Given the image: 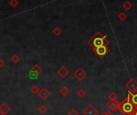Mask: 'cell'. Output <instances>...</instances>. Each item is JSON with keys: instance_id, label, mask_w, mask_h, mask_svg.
<instances>
[{"instance_id": "obj_1", "label": "cell", "mask_w": 137, "mask_h": 115, "mask_svg": "<svg viewBox=\"0 0 137 115\" xmlns=\"http://www.w3.org/2000/svg\"><path fill=\"white\" fill-rule=\"evenodd\" d=\"M119 110L124 115H135L137 111V106L131 102L129 96L123 101L119 104Z\"/></svg>"}, {"instance_id": "obj_2", "label": "cell", "mask_w": 137, "mask_h": 115, "mask_svg": "<svg viewBox=\"0 0 137 115\" xmlns=\"http://www.w3.org/2000/svg\"><path fill=\"white\" fill-rule=\"evenodd\" d=\"M89 44H90L91 47H93V48H96L98 47H100L102 45H105L104 44V40L103 38L98 34V36H94L92 39L89 41Z\"/></svg>"}, {"instance_id": "obj_3", "label": "cell", "mask_w": 137, "mask_h": 115, "mask_svg": "<svg viewBox=\"0 0 137 115\" xmlns=\"http://www.w3.org/2000/svg\"><path fill=\"white\" fill-rule=\"evenodd\" d=\"M94 51L99 58H103L108 53L109 49L107 48V47L106 45H102L100 47H96V48H94Z\"/></svg>"}, {"instance_id": "obj_4", "label": "cell", "mask_w": 137, "mask_h": 115, "mask_svg": "<svg viewBox=\"0 0 137 115\" xmlns=\"http://www.w3.org/2000/svg\"><path fill=\"white\" fill-rule=\"evenodd\" d=\"M82 113L83 115H98V110L94 107L93 105L89 104L87 106L82 110Z\"/></svg>"}, {"instance_id": "obj_5", "label": "cell", "mask_w": 137, "mask_h": 115, "mask_svg": "<svg viewBox=\"0 0 137 115\" xmlns=\"http://www.w3.org/2000/svg\"><path fill=\"white\" fill-rule=\"evenodd\" d=\"M126 87L128 89L130 93H134L137 90V81L134 79H131L128 83L126 85Z\"/></svg>"}, {"instance_id": "obj_6", "label": "cell", "mask_w": 137, "mask_h": 115, "mask_svg": "<svg viewBox=\"0 0 137 115\" xmlns=\"http://www.w3.org/2000/svg\"><path fill=\"white\" fill-rule=\"evenodd\" d=\"M119 104L120 103L118 102L117 100H110L109 102L106 103V105H107V107L109 108L110 109L113 110V111H115V110L119 109Z\"/></svg>"}, {"instance_id": "obj_7", "label": "cell", "mask_w": 137, "mask_h": 115, "mask_svg": "<svg viewBox=\"0 0 137 115\" xmlns=\"http://www.w3.org/2000/svg\"><path fill=\"white\" fill-rule=\"evenodd\" d=\"M74 76H76V78L78 80H82L84 77H86V73L85 72L82 68L78 69L76 72L74 73Z\"/></svg>"}, {"instance_id": "obj_8", "label": "cell", "mask_w": 137, "mask_h": 115, "mask_svg": "<svg viewBox=\"0 0 137 115\" xmlns=\"http://www.w3.org/2000/svg\"><path fill=\"white\" fill-rule=\"evenodd\" d=\"M38 94H39L40 97L42 100H46V99L50 96L49 91L47 89H45V88H43L41 90H40V92H39Z\"/></svg>"}, {"instance_id": "obj_9", "label": "cell", "mask_w": 137, "mask_h": 115, "mask_svg": "<svg viewBox=\"0 0 137 115\" xmlns=\"http://www.w3.org/2000/svg\"><path fill=\"white\" fill-rule=\"evenodd\" d=\"M10 110H11V107L9 106L7 103H3L1 105H0V111H1L4 115L8 113Z\"/></svg>"}, {"instance_id": "obj_10", "label": "cell", "mask_w": 137, "mask_h": 115, "mask_svg": "<svg viewBox=\"0 0 137 115\" xmlns=\"http://www.w3.org/2000/svg\"><path fill=\"white\" fill-rule=\"evenodd\" d=\"M128 96L130 97V100L131 102L133 103L135 105H136L137 106V90L135 91V92L134 93H128Z\"/></svg>"}, {"instance_id": "obj_11", "label": "cell", "mask_w": 137, "mask_h": 115, "mask_svg": "<svg viewBox=\"0 0 137 115\" xmlns=\"http://www.w3.org/2000/svg\"><path fill=\"white\" fill-rule=\"evenodd\" d=\"M69 70L66 69V68H65V67H62L60 70H58L57 71V73L61 76L62 78H65L66 76H67L68 74H69Z\"/></svg>"}, {"instance_id": "obj_12", "label": "cell", "mask_w": 137, "mask_h": 115, "mask_svg": "<svg viewBox=\"0 0 137 115\" xmlns=\"http://www.w3.org/2000/svg\"><path fill=\"white\" fill-rule=\"evenodd\" d=\"M30 71H32V72H33V73H36L37 75H40L42 72H43V70H42V69L40 68V67L38 65V64H35L34 66L32 67V68L31 69V70Z\"/></svg>"}, {"instance_id": "obj_13", "label": "cell", "mask_w": 137, "mask_h": 115, "mask_svg": "<svg viewBox=\"0 0 137 115\" xmlns=\"http://www.w3.org/2000/svg\"><path fill=\"white\" fill-rule=\"evenodd\" d=\"M60 95H62L63 97H66V96H68L69 93V89L67 87L64 86V87H62V88L60 89Z\"/></svg>"}, {"instance_id": "obj_14", "label": "cell", "mask_w": 137, "mask_h": 115, "mask_svg": "<svg viewBox=\"0 0 137 115\" xmlns=\"http://www.w3.org/2000/svg\"><path fill=\"white\" fill-rule=\"evenodd\" d=\"M20 56H19L18 55H16V54L13 55V56L11 57V60L12 63H14V64H17L18 62L20 61Z\"/></svg>"}, {"instance_id": "obj_15", "label": "cell", "mask_w": 137, "mask_h": 115, "mask_svg": "<svg viewBox=\"0 0 137 115\" xmlns=\"http://www.w3.org/2000/svg\"><path fill=\"white\" fill-rule=\"evenodd\" d=\"M30 90H31V92L33 94H37V93H39V92H40V89L37 87L36 85H33Z\"/></svg>"}, {"instance_id": "obj_16", "label": "cell", "mask_w": 137, "mask_h": 115, "mask_svg": "<svg viewBox=\"0 0 137 115\" xmlns=\"http://www.w3.org/2000/svg\"><path fill=\"white\" fill-rule=\"evenodd\" d=\"M47 107L45 105H40V106L38 108V111L41 113V114H44L47 112Z\"/></svg>"}, {"instance_id": "obj_17", "label": "cell", "mask_w": 137, "mask_h": 115, "mask_svg": "<svg viewBox=\"0 0 137 115\" xmlns=\"http://www.w3.org/2000/svg\"><path fill=\"white\" fill-rule=\"evenodd\" d=\"M77 94H78V96L79 97H81V98H82L83 97H85L86 96V92L83 90V89H79L78 91V93H77Z\"/></svg>"}, {"instance_id": "obj_18", "label": "cell", "mask_w": 137, "mask_h": 115, "mask_svg": "<svg viewBox=\"0 0 137 115\" xmlns=\"http://www.w3.org/2000/svg\"><path fill=\"white\" fill-rule=\"evenodd\" d=\"M10 5L12 7H16L19 5V1H18V0H11V1H10Z\"/></svg>"}, {"instance_id": "obj_19", "label": "cell", "mask_w": 137, "mask_h": 115, "mask_svg": "<svg viewBox=\"0 0 137 115\" xmlns=\"http://www.w3.org/2000/svg\"><path fill=\"white\" fill-rule=\"evenodd\" d=\"M38 76L39 75H37L36 73H33V72H32V71L29 72V77H30V79H37Z\"/></svg>"}, {"instance_id": "obj_20", "label": "cell", "mask_w": 137, "mask_h": 115, "mask_svg": "<svg viewBox=\"0 0 137 115\" xmlns=\"http://www.w3.org/2000/svg\"><path fill=\"white\" fill-rule=\"evenodd\" d=\"M108 97H109L110 100H117L118 96H117L115 93H111L109 94V96H108Z\"/></svg>"}, {"instance_id": "obj_21", "label": "cell", "mask_w": 137, "mask_h": 115, "mask_svg": "<svg viewBox=\"0 0 137 115\" xmlns=\"http://www.w3.org/2000/svg\"><path fill=\"white\" fill-rule=\"evenodd\" d=\"M68 115H79V113H78L75 109H72L68 113Z\"/></svg>"}, {"instance_id": "obj_22", "label": "cell", "mask_w": 137, "mask_h": 115, "mask_svg": "<svg viewBox=\"0 0 137 115\" xmlns=\"http://www.w3.org/2000/svg\"><path fill=\"white\" fill-rule=\"evenodd\" d=\"M100 115H114V113L111 111H106V112H102Z\"/></svg>"}, {"instance_id": "obj_23", "label": "cell", "mask_w": 137, "mask_h": 115, "mask_svg": "<svg viewBox=\"0 0 137 115\" xmlns=\"http://www.w3.org/2000/svg\"><path fill=\"white\" fill-rule=\"evenodd\" d=\"M4 64H5V62H4L2 59H0V68H2V67H3Z\"/></svg>"}, {"instance_id": "obj_24", "label": "cell", "mask_w": 137, "mask_h": 115, "mask_svg": "<svg viewBox=\"0 0 137 115\" xmlns=\"http://www.w3.org/2000/svg\"><path fill=\"white\" fill-rule=\"evenodd\" d=\"M0 115H4V114H3V113L1 112V111H0Z\"/></svg>"}, {"instance_id": "obj_25", "label": "cell", "mask_w": 137, "mask_h": 115, "mask_svg": "<svg viewBox=\"0 0 137 115\" xmlns=\"http://www.w3.org/2000/svg\"><path fill=\"white\" fill-rule=\"evenodd\" d=\"M135 115H137V111L135 112Z\"/></svg>"}]
</instances>
